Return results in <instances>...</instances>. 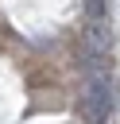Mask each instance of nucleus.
Segmentation results:
<instances>
[{
  "instance_id": "obj_1",
  "label": "nucleus",
  "mask_w": 120,
  "mask_h": 124,
  "mask_svg": "<svg viewBox=\"0 0 120 124\" xmlns=\"http://www.w3.org/2000/svg\"><path fill=\"white\" fill-rule=\"evenodd\" d=\"M112 81L105 78V74H97V78H89V85H85V120L89 124H105V116L112 112Z\"/></svg>"
},
{
  "instance_id": "obj_2",
  "label": "nucleus",
  "mask_w": 120,
  "mask_h": 124,
  "mask_svg": "<svg viewBox=\"0 0 120 124\" xmlns=\"http://www.w3.org/2000/svg\"><path fill=\"white\" fill-rule=\"evenodd\" d=\"M108 46H112V31H108V23H105V19H89V23H85V54L105 58Z\"/></svg>"
}]
</instances>
